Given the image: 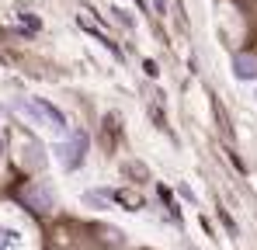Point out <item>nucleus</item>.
Here are the masks:
<instances>
[{
	"label": "nucleus",
	"instance_id": "obj_1",
	"mask_svg": "<svg viewBox=\"0 0 257 250\" xmlns=\"http://www.w3.org/2000/svg\"><path fill=\"white\" fill-rule=\"evenodd\" d=\"M14 108H18V115H25L32 125H42V129H49V132H56V136H70L66 115H63L56 104H49L45 97H18Z\"/></svg>",
	"mask_w": 257,
	"mask_h": 250
},
{
	"label": "nucleus",
	"instance_id": "obj_2",
	"mask_svg": "<svg viewBox=\"0 0 257 250\" xmlns=\"http://www.w3.org/2000/svg\"><path fill=\"white\" fill-rule=\"evenodd\" d=\"M87 150H90V139H87V132L80 129H70V136L56 146V160L63 170H77V167L87 160Z\"/></svg>",
	"mask_w": 257,
	"mask_h": 250
},
{
	"label": "nucleus",
	"instance_id": "obj_3",
	"mask_svg": "<svg viewBox=\"0 0 257 250\" xmlns=\"http://www.w3.org/2000/svg\"><path fill=\"white\" fill-rule=\"evenodd\" d=\"M21 198H25V205L35 208V212H52V208H56V195H52V188H49V184H42V181L28 184Z\"/></svg>",
	"mask_w": 257,
	"mask_h": 250
},
{
	"label": "nucleus",
	"instance_id": "obj_4",
	"mask_svg": "<svg viewBox=\"0 0 257 250\" xmlns=\"http://www.w3.org/2000/svg\"><path fill=\"white\" fill-rule=\"evenodd\" d=\"M233 77L236 80H257V56H250V52L233 56Z\"/></svg>",
	"mask_w": 257,
	"mask_h": 250
},
{
	"label": "nucleus",
	"instance_id": "obj_5",
	"mask_svg": "<svg viewBox=\"0 0 257 250\" xmlns=\"http://www.w3.org/2000/svg\"><path fill=\"white\" fill-rule=\"evenodd\" d=\"M0 250H25V233L18 226L0 222Z\"/></svg>",
	"mask_w": 257,
	"mask_h": 250
},
{
	"label": "nucleus",
	"instance_id": "obj_6",
	"mask_svg": "<svg viewBox=\"0 0 257 250\" xmlns=\"http://www.w3.org/2000/svg\"><path fill=\"white\" fill-rule=\"evenodd\" d=\"M111 202V191H87L84 195V205H94V208H108Z\"/></svg>",
	"mask_w": 257,
	"mask_h": 250
},
{
	"label": "nucleus",
	"instance_id": "obj_7",
	"mask_svg": "<svg viewBox=\"0 0 257 250\" xmlns=\"http://www.w3.org/2000/svg\"><path fill=\"white\" fill-rule=\"evenodd\" d=\"M111 14H115V21H118V25H125V28H136V21L128 18V11H122V7H115Z\"/></svg>",
	"mask_w": 257,
	"mask_h": 250
},
{
	"label": "nucleus",
	"instance_id": "obj_8",
	"mask_svg": "<svg viewBox=\"0 0 257 250\" xmlns=\"http://www.w3.org/2000/svg\"><path fill=\"white\" fill-rule=\"evenodd\" d=\"M181 195H184V198H188V202H191V205H195V202H198V198H195V191H191V188H188V184H181Z\"/></svg>",
	"mask_w": 257,
	"mask_h": 250
},
{
	"label": "nucleus",
	"instance_id": "obj_9",
	"mask_svg": "<svg viewBox=\"0 0 257 250\" xmlns=\"http://www.w3.org/2000/svg\"><path fill=\"white\" fill-rule=\"evenodd\" d=\"M153 7H157V14H167V0H153Z\"/></svg>",
	"mask_w": 257,
	"mask_h": 250
},
{
	"label": "nucleus",
	"instance_id": "obj_10",
	"mask_svg": "<svg viewBox=\"0 0 257 250\" xmlns=\"http://www.w3.org/2000/svg\"><path fill=\"white\" fill-rule=\"evenodd\" d=\"M0 157H4V139H0Z\"/></svg>",
	"mask_w": 257,
	"mask_h": 250
},
{
	"label": "nucleus",
	"instance_id": "obj_11",
	"mask_svg": "<svg viewBox=\"0 0 257 250\" xmlns=\"http://www.w3.org/2000/svg\"><path fill=\"white\" fill-rule=\"evenodd\" d=\"M139 4H143V7H146V0H139Z\"/></svg>",
	"mask_w": 257,
	"mask_h": 250
},
{
	"label": "nucleus",
	"instance_id": "obj_12",
	"mask_svg": "<svg viewBox=\"0 0 257 250\" xmlns=\"http://www.w3.org/2000/svg\"><path fill=\"white\" fill-rule=\"evenodd\" d=\"M188 250H195V247H188Z\"/></svg>",
	"mask_w": 257,
	"mask_h": 250
}]
</instances>
